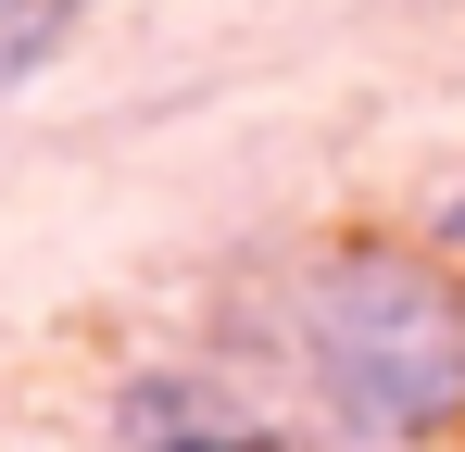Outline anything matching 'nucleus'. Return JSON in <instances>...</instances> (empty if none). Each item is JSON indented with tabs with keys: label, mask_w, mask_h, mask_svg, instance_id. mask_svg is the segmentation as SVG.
Segmentation results:
<instances>
[{
	"label": "nucleus",
	"mask_w": 465,
	"mask_h": 452,
	"mask_svg": "<svg viewBox=\"0 0 465 452\" xmlns=\"http://www.w3.org/2000/svg\"><path fill=\"white\" fill-rule=\"evenodd\" d=\"M227 352L314 452L465 440V264L428 239H302L227 301Z\"/></svg>",
	"instance_id": "obj_1"
},
{
	"label": "nucleus",
	"mask_w": 465,
	"mask_h": 452,
	"mask_svg": "<svg viewBox=\"0 0 465 452\" xmlns=\"http://www.w3.org/2000/svg\"><path fill=\"white\" fill-rule=\"evenodd\" d=\"M101 440L114 452H314L277 402H252L214 365H126L101 402Z\"/></svg>",
	"instance_id": "obj_2"
},
{
	"label": "nucleus",
	"mask_w": 465,
	"mask_h": 452,
	"mask_svg": "<svg viewBox=\"0 0 465 452\" xmlns=\"http://www.w3.org/2000/svg\"><path fill=\"white\" fill-rule=\"evenodd\" d=\"M76 25H88V0H0V88H25V75H51Z\"/></svg>",
	"instance_id": "obj_3"
},
{
	"label": "nucleus",
	"mask_w": 465,
	"mask_h": 452,
	"mask_svg": "<svg viewBox=\"0 0 465 452\" xmlns=\"http://www.w3.org/2000/svg\"><path fill=\"white\" fill-rule=\"evenodd\" d=\"M428 251H440V264H465V176L440 189V214H428Z\"/></svg>",
	"instance_id": "obj_4"
}]
</instances>
